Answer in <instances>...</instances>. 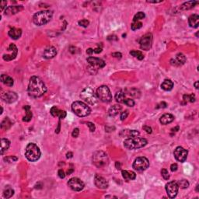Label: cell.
I'll return each instance as SVG.
<instances>
[{
    "label": "cell",
    "mask_w": 199,
    "mask_h": 199,
    "mask_svg": "<svg viewBox=\"0 0 199 199\" xmlns=\"http://www.w3.org/2000/svg\"><path fill=\"white\" fill-rule=\"evenodd\" d=\"M27 92L30 97L38 98L42 97L47 92V87L41 78L38 76H32L28 85Z\"/></svg>",
    "instance_id": "6da1fadb"
},
{
    "label": "cell",
    "mask_w": 199,
    "mask_h": 199,
    "mask_svg": "<svg viewBox=\"0 0 199 199\" xmlns=\"http://www.w3.org/2000/svg\"><path fill=\"white\" fill-rule=\"evenodd\" d=\"M148 142L144 138L137 137H130L124 141V146L128 149H137L144 147L147 145Z\"/></svg>",
    "instance_id": "7a4b0ae2"
},
{
    "label": "cell",
    "mask_w": 199,
    "mask_h": 199,
    "mask_svg": "<svg viewBox=\"0 0 199 199\" xmlns=\"http://www.w3.org/2000/svg\"><path fill=\"white\" fill-rule=\"evenodd\" d=\"M53 13L50 10H42L36 13L33 16V21L37 26H42L47 24L52 19Z\"/></svg>",
    "instance_id": "3957f363"
},
{
    "label": "cell",
    "mask_w": 199,
    "mask_h": 199,
    "mask_svg": "<svg viewBox=\"0 0 199 199\" xmlns=\"http://www.w3.org/2000/svg\"><path fill=\"white\" fill-rule=\"evenodd\" d=\"M41 150L39 147L34 143H29L25 150V156L29 161H38L41 157Z\"/></svg>",
    "instance_id": "277c9868"
},
{
    "label": "cell",
    "mask_w": 199,
    "mask_h": 199,
    "mask_svg": "<svg viewBox=\"0 0 199 199\" xmlns=\"http://www.w3.org/2000/svg\"><path fill=\"white\" fill-rule=\"evenodd\" d=\"M72 110L79 117H87L90 115L91 112L90 107L82 101H75L72 103Z\"/></svg>",
    "instance_id": "5b68a950"
},
{
    "label": "cell",
    "mask_w": 199,
    "mask_h": 199,
    "mask_svg": "<svg viewBox=\"0 0 199 199\" xmlns=\"http://www.w3.org/2000/svg\"><path fill=\"white\" fill-rule=\"evenodd\" d=\"M92 161L97 167H104L108 163V156L106 152L103 151H97L93 153Z\"/></svg>",
    "instance_id": "8992f818"
},
{
    "label": "cell",
    "mask_w": 199,
    "mask_h": 199,
    "mask_svg": "<svg viewBox=\"0 0 199 199\" xmlns=\"http://www.w3.org/2000/svg\"><path fill=\"white\" fill-rule=\"evenodd\" d=\"M81 99H83L85 102L88 103L91 105H95L97 103V97L94 93V91L90 87H87L80 93Z\"/></svg>",
    "instance_id": "52a82bcc"
},
{
    "label": "cell",
    "mask_w": 199,
    "mask_h": 199,
    "mask_svg": "<svg viewBox=\"0 0 199 199\" xmlns=\"http://www.w3.org/2000/svg\"><path fill=\"white\" fill-rule=\"evenodd\" d=\"M97 98L104 103H110L112 101V94L107 86H101L97 90Z\"/></svg>",
    "instance_id": "ba28073f"
},
{
    "label": "cell",
    "mask_w": 199,
    "mask_h": 199,
    "mask_svg": "<svg viewBox=\"0 0 199 199\" xmlns=\"http://www.w3.org/2000/svg\"><path fill=\"white\" fill-rule=\"evenodd\" d=\"M133 168L135 170L138 172H142L146 170L147 168L149 166V162L147 158L144 156H141V157L136 158L133 163Z\"/></svg>",
    "instance_id": "9c48e42d"
},
{
    "label": "cell",
    "mask_w": 199,
    "mask_h": 199,
    "mask_svg": "<svg viewBox=\"0 0 199 199\" xmlns=\"http://www.w3.org/2000/svg\"><path fill=\"white\" fill-rule=\"evenodd\" d=\"M140 47L141 49L145 50V51H149L151 48L152 44V34L148 33L145 34L143 37H142L139 41Z\"/></svg>",
    "instance_id": "30bf717a"
},
{
    "label": "cell",
    "mask_w": 199,
    "mask_h": 199,
    "mask_svg": "<svg viewBox=\"0 0 199 199\" xmlns=\"http://www.w3.org/2000/svg\"><path fill=\"white\" fill-rule=\"evenodd\" d=\"M179 186L176 181H170L166 183V191L169 198H174L178 195Z\"/></svg>",
    "instance_id": "8fae6325"
},
{
    "label": "cell",
    "mask_w": 199,
    "mask_h": 199,
    "mask_svg": "<svg viewBox=\"0 0 199 199\" xmlns=\"http://www.w3.org/2000/svg\"><path fill=\"white\" fill-rule=\"evenodd\" d=\"M68 186L75 191H80L84 188V183L80 179L72 178L68 181Z\"/></svg>",
    "instance_id": "7c38bea8"
},
{
    "label": "cell",
    "mask_w": 199,
    "mask_h": 199,
    "mask_svg": "<svg viewBox=\"0 0 199 199\" xmlns=\"http://www.w3.org/2000/svg\"><path fill=\"white\" fill-rule=\"evenodd\" d=\"M174 155L175 159L178 161L181 162V163H183L187 160V151L186 149L183 148V147H181V146H178L175 149L174 152Z\"/></svg>",
    "instance_id": "4fadbf2b"
},
{
    "label": "cell",
    "mask_w": 199,
    "mask_h": 199,
    "mask_svg": "<svg viewBox=\"0 0 199 199\" xmlns=\"http://www.w3.org/2000/svg\"><path fill=\"white\" fill-rule=\"evenodd\" d=\"M7 51L10 52V54L3 55V59H4L5 61H12V60L15 59L18 53V50L16 46L15 45V44H10Z\"/></svg>",
    "instance_id": "5bb4252c"
},
{
    "label": "cell",
    "mask_w": 199,
    "mask_h": 199,
    "mask_svg": "<svg viewBox=\"0 0 199 199\" xmlns=\"http://www.w3.org/2000/svg\"><path fill=\"white\" fill-rule=\"evenodd\" d=\"M87 61L92 67L96 68V69H102L106 65L104 60L96 57H89L87 58Z\"/></svg>",
    "instance_id": "9a60e30c"
},
{
    "label": "cell",
    "mask_w": 199,
    "mask_h": 199,
    "mask_svg": "<svg viewBox=\"0 0 199 199\" xmlns=\"http://www.w3.org/2000/svg\"><path fill=\"white\" fill-rule=\"evenodd\" d=\"M1 98H2V101L7 103V104H12V103L16 101V100L18 99V95L15 92L8 91V92L2 93Z\"/></svg>",
    "instance_id": "2e32d148"
},
{
    "label": "cell",
    "mask_w": 199,
    "mask_h": 199,
    "mask_svg": "<svg viewBox=\"0 0 199 199\" xmlns=\"http://www.w3.org/2000/svg\"><path fill=\"white\" fill-rule=\"evenodd\" d=\"M94 183L95 185L97 186L98 188L101 189H106L108 187V182L104 178H103L101 176L96 174L94 178Z\"/></svg>",
    "instance_id": "e0dca14e"
},
{
    "label": "cell",
    "mask_w": 199,
    "mask_h": 199,
    "mask_svg": "<svg viewBox=\"0 0 199 199\" xmlns=\"http://www.w3.org/2000/svg\"><path fill=\"white\" fill-rule=\"evenodd\" d=\"M51 115L54 117H58L60 119H64L66 117V112L65 110H61L56 106L52 107L50 110Z\"/></svg>",
    "instance_id": "ac0fdd59"
},
{
    "label": "cell",
    "mask_w": 199,
    "mask_h": 199,
    "mask_svg": "<svg viewBox=\"0 0 199 199\" xmlns=\"http://www.w3.org/2000/svg\"><path fill=\"white\" fill-rule=\"evenodd\" d=\"M24 9L23 6H10L5 10V14L7 16H11L17 13Z\"/></svg>",
    "instance_id": "d6986e66"
},
{
    "label": "cell",
    "mask_w": 199,
    "mask_h": 199,
    "mask_svg": "<svg viewBox=\"0 0 199 199\" xmlns=\"http://www.w3.org/2000/svg\"><path fill=\"white\" fill-rule=\"evenodd\" d=\"M57 55V50L55 48V47H47L44 51L43 56L44 58H45L47 59H50V58H52L55 56V55Z\"/></svg>",
    "instance_id": "ffe728a7"
},
{
    "label": "cell",
    "mask_w": 199,
    "mask_h": 199,
    "mask_svg": "<svg viewBox=\"0 0 199 199\" xmlns=\"http://www.w3.org/2000/svg\"><path fill=\"white\" fill-rule=\"evenodd\" d=\"M188 24L191 27L197 28L199 25V16L198 14H193L188 18Z\"/></svg>",
    "instance_id": "44dd1931"
},
{
    "label": "cell",
    "mask_w": 199,
    "mask_h": 199,
    "mask_svg": "<svg viewBox=\"0 0 199 199\" xmlns=\"http://www.w3.org/2000/svg\"><path fill=\"white\" fill-rule=\"evenodd\" d=\"M22 35V30L18 29V28H12L9 31V36L13 40H17L21 37Z\"/></svg>",
    "instance_id": "7402d4cb"
},
{
    "label": "cell",
    "mask_w": 199,
    "mask_h": 199,
    "mask_svg": "<svg viewBox=\"0 0 199 199\" xmlns=\"http://www.w3.org/2000/svg\"><path fill=\"white\" fill-rule=\"evenodd\" d=\"M174 116L171 114H165L160 118V121L162 124H168L169 123H171L172 121H174Z\"/></svg>",
    "instance_id": "603a6c76"
},
{
    "label": "cell",
    "mask_w": 199,
    "mask_h": 199,
    "mask_svg": "<svg viewBox=\"0 0 199 199\" xmlns=\"http://www.w3.org/2000/svg\"><path fill=\"white\" fill-rule=\"evenodd\" d=\"M121 109H122V107L121 106L120 104L113 105L112 107H110L108 110L109 115H110V117L116 116V115L120 112Z\"/></svg>",
    "instance_id": "cb8c5ba5"
},
{
    "label": "cell",
    "mask_w": 199,
    "mask_h": 199,
    "mask_svg": "<svg viewBox=\"0 0 199 199\" xmlns=\"http://www.w3.org/2000/svg\"><path fill=\"white\" fill-rule=\"evenodd\" d=\"M186 57L182 53H178L176 56V59L174 60V63H172V65H181L185 63Z\"/></svg>",
    "instance_id": "d4e9b609"
},
{
    "label": "cell",
    "mask_w": 199,
    "mask_h": 199,
    "mask_svg": "<svg viewBox=\"0 0 199 199\" xmlns=\"http://www.w3.org/2000/svg\"><path fill=\"white\" fill-rule=\"evenodd\" d=\"M1 81H2V83H4L5 85L8 86V87H13V78H11V77L7 75L2 74L1 75Z\"/></svg>",
    "instance_id": "484cf974"
},
{
    "label": "cell",
    "mask_w": 199,
    "mask_h": 199,
    "mask_svg": "<svg viewBox=\"0 0 199 199\" xmlns=\"http://www.w3.org/2000/svg\"><path fill=\"white\" fill-rule=\"evenodd\" d=\"M174 87V83L169 79H165L161 84V88L165 91H170Z\"/></svg>",
    "instance_id": "4316f807"
},
{
    "label": "cell",
    "mask_w": 199,
    "mask_h": 199,
    "mask_svg": "<svg viewBox=\"0 0 199 199\" xmlns=\"http://www.w3.org/2000/svg\"><path fill=\"white\" fill-rule=\"evenodd\" d=\"M122 177L124 180L126 181H130V180H135L136 178L135 173L132 171H128V170H122L121 172Z\"/></svg>",
    "instance_id": "83f0119b"
},
{
    "label": "cell",
    "mask_w": 199,
    "mask_h": 199,
    "mask_svg": "<svg viewBox=\"0 0 199 199\" xmlns=\"http://www.w3.org/2000/svg\"><path fill=\"white\" fill-rule=\"evenodd\" d=\"M121 135L127 136V137H137L139 135V132L136 130H123L121 132Z\"/></svg>",
    "instance_id": "f1b7e54d"
},
{
    "label": "cell",
    "mask_w": 199,
    "mask_h": 199,
    "mask_svg": "<svg viewBox=\"0 0 199 199\" xmlns=\"http://www.w3.org/2000/svg\"><path fill=\"white\" fill-rule=\"evenodd\" d=\"M125 99H126V95L123 90L118 91L115 94V100H116L117 102L124 104Z\"/></svg>",
    "instance_id": "f546056e"
},
{
    "label": "cell",
    "mask_w": 199,
    "mask_h": 199,
    "mask_svg": "<svg viewBox=\"0 0 199 199\" xmlns=\"http://www.w3.org/2000/svg\"><path fill=\"white\" fill-rule=\"evenodd\" d=\"M198 2H195V1H189V2H184L183 4L181 6V10H188L192 9L193 7H195V6L196 4H198Z\"/></svg>",
    "instance_id": "4dcf8cb0"
},
{
    "label": "cell",
    "mask_w": 199,
    "mask_h": 199,
    "mask_svg": "<svg viewBox=\"0 0 199 199\" xmlns=\"http://www.w3.org/2000/svg\"><path fill=\"white\" fill-rule=\"evenodd\" d=\"M10 146V142L7 138H2L1 139V154H3L4 152L8 149Z\"/></svg>",
    "instance_id": "1f68e13d"
},
{
    "label": "cell",
    "mask_w": 199,
    "mask_h": 199,
    "mask_svg": "<svg viewBox=\"0 0 199 199\" xmlns=\"http://www.w3.org/2000/svg\"><path fill=\"white\" fill-rule=\"evenodd\" d=\"M24 109L27 110V115H26V116L24 118L23 121H26V122H28V121H30L32 118V112L30 110V107L28 106V105L27 106H25L24 107Z\"/></svg>",
    "instance_id": "d6a6232c"
},
{
    "label": "cell",
    "mask_w": 199,
    "mask_h": 199,
    "mask_svg": "<svg viewBox=\"0 0 199 199\" xmlns=\"http://www.w3.org/2000/svg\"><path fill=\"white\" fill-rule=\"evenodd\" d=\"M11 125H12V123H11V121H10V119H9L8 118H6L4 119V121L2 122L1 127H2V129L6 130V129L10 128V127H11Z\"/></svg>",
    "instance_id": "836d02e7"
},
{
    "label": "cell",
    "mask_w": 199,
    "mask_h": 199,
    "mask_svg": "<svg viewBox=\"0 0 199 199\" xmlns=\"http://www.w3.org/2000/svg\"><path fill=\"white\" fill-rule=\"evenodd\" d=\"M130 54L134 56V57L137 58L138 60H142L144 58V55L142 53V51H130Z\"/></svg>",
    "instance_id": "e575fe53"
},
{
    "label": "cell",
    "mask_w": 199,
    "mask_h": 199,
    "mask_svg": "<svg viewBox=\"0 0 199 199\" xmlns=\"http://www.w3.org/2000/svg\"><path fill=\"white\" fill-rule=\"evenodd\" d=\"M183 100L184 101H185L186 103L187 102H191V103H193L195 101V94H193V93H191V94L190 95H183Z\"/></svg>",
    "instance_id": "d590c367"
},
{
    "label": "cell",
    "mask_w": 199,
    "mask_h": 199,
    "mask_svg": "<svg viewBox=\"0 0 199 199\" xmlns=\"http://www.w3.org/2000/svg\"><path fill=\"white\" fill-rule=\"evenodd\" d=\"M179 186V187L182 188V189H185V188H187V187H189V182L187 181V180H181L178 182H177Z\"/></svg>",
    "instance_id": "8d00e7d4"
},
{
    "label": "cell",
    "mask_w": 199,
    "mask_h": 199,
    "mask_svg": "<svg viewBox=\"0 0 199 199\" xmlns=\"http://www.w3.org/2000/svg\"><path fill=\"white\" fill-rule=\"evenodd\" d=\"M13 195L14 191L12 188H10V187H9V188H7V189L3 191V196H4L6 198H10Z\"/></svg>",
    "instance_id": "74e56055"
},
{
    "label": "cell",
    "mask_w": 199,
    "mask_h": 199,
    "mask_svg": "<svg viewBox=\"0 0 199 199\" xmlns=\"http://www.w3.org/2000/svg\"><path fill=\"white\" fill-rule=\"evenodd\" d=\"M145 16H146V15H145V13L143 12L137 13V14H135L134 18H133V22H136L140 20H142V19H144Z\"/></svg>",
    "instance_id": "f35d334b"
},
{
    "label": "cell",
    "mask_w": 199,
    "mask_h": 199,
    "mask_svg": "<svg viewBox=\"0 0 199 199\" xmlns=\"http://www.w3.org/2000/svg\"><path fill=\"white\" fill-rule=\"evenodd\" d=\"M142 27V24L141 22L139 21H136V22H133L132 24V30H138L140 28Z\"/></svg>",
    "instance_id": "ab89813d"
},
{
    "label": "cell",
    "mask_w": 199,
    "mask_h": 199,
    "mask_svg": "<svg viewBox=\"0 0 199 199\" xmlns=\"http://www.w3.org/2000/svg\"><path fill=\"white\" fill-rule=\"evenodd\" d=\"M161 174L162 177L164 178L165 180H168L169 178V174L168 173V170L166 169H163L161 170Z\"/></svg>",
    "instance_id": "60d3db41"
},
{
    "label": "cell",
    "mask_w": 199,
    "mask_h": 199,
    "mask_svg": "<svg viewBox=\"0 0 199 199\" xmlns=\"http://www.w3.org/2000/svg\"><path fill=\"white\" fill-rule=\"evenodd\" d=\"M124 104H126L127 106H128V107H134L135 101H133V100H132V99L126 98L125 99V101H124Z\"/></svg>",
    "instance_id": "b9f144b4"
},
{
    "label": "cell",
    "mask_w": 199,
    "mask_h": 199,
    "mask_svg": "<svg viewBox=\"0 0 199 199\" xmlns=\"http://www.w3.org/2000/svg\"><path fill=\"white\" fill-rule=\"evenodd\" d=\"M79 24L80 26H82V27H87L89 26L90 22H89V20H79Z\"/></svg>",
    "instance_id": "7bdbcfd3"
},
{
    "label": "cell",
    "mask_w": 199,
    "mask_h": 199,
    "mask_svg": "<svg viewBox=\"0 0 199 199\" xmlns=\"http://www.w3.org/2000/svg\"><path fill=\"white\" fill-rule=\"evenodd\" d=\"M128 110H125V111L122 112V113H121V121L125 120V119L128 118Z\"/></svg>",
    "instance_id": "ee69618b"
},
{
    "label": "cell",
    "mask_w": 199,
    "mask_h": 199,
    "mask_svg": "<svg viewBox=\"0 0 199 199\" xmlns=\"http://www.w3.org/2000/svg\"><path fill=\"white\" fill-rule=\"evenodd\" d=\"M79 128H75V129L73 130L72 133V137H74V138H77L78 135H79Z\"/></svg>",
    "instance_id": "f6af8a7d"
},
{
    "label": "cell",
    "mask_w": 199,
    "mask_h": 199,
    "mask_svg": "<svg viewBox=\"0 0 199 199\" xmlns=\"http://www.w3.org/2000/svg\"><path fill=\"white\" fill-rule=\"evenodd\" d=\"M58 177H59L61 179H64V178H65V172L63 171V169H60L59 170H58Z\"/></svg>",
    "instance_id": "bcb514c9"
},
{
    "label": "cell",
    "mask_w": 199,
    "mask_h": 199,
    "mask_svg": "<svg viewBox=\"0 0 199 199\" xmlns=\"http://www.w3.org/2000/svg\"><path fill=\"white\" fill-rule=\"evenodd\" d=\"M87 125L89 126L90 131L91 132H94V131H95V125H94V124H93V123H92V122H87Z\"/></svg>",
    "instance_id": "7dc6e473"
},
{
    "label": "cell",
    "mask_w": 199,
    "mask_h": 199,
    "mask_svg": "<svg viewBox=\"0 0 199 199\" xmlns=\"http://www.w3.org/2000/svg\"><path fill=\"white\" fill-rule=\"evenodd\" d=\"M178 166L177 163H173L171 166H170V169H171V171L173 172L177 171V170H178Z\"/></svg>",
    "instance_id": "c3c4849f"
},
{
    "label": "cell",
    "mask_w": 199,
    "mask_h": 199,
    "mask_svg": "<svg viewBox=\"0 0 199 199\" xmlns=\"http://www.w3.org/2000/svg\"><path fill=\"white\" fill-rule=\"evenodd\" d=\"M143 129H144L145 131H146L147 133H149V134H151L152 133V128H150L149 126H147V125H145V126H143Z\"/></svg>",
    "instance_id": "681fc988"
},
{
    "label": "cell",
    "mask_w": 199,
    "mask_h": 199,
    "mask_svg": "<svg viewBox=\"0 0 199 199\" xmlns=\"http://www.w3.org/2000/svg\"><path fill=\"white\" fill-rule=\"evenodd\" d=\"M112 56L115 58H121L122 55L120 53V52H115V53H112Z\"/></svg>",
    "instance_id": "f907efd6"
},
{
    "label": "cell",
    "mask_w": 199,
    "mask_h": 199,
    "mask_svg": "<svg viewBox=\"0 0 199 199\" xmlns=\"http://www.w3.org/2000/svg\"><path fill=\"white\" fill-rule=\"evenodd\" d=\"M166 106H167V104H166L165 102H162L160 103V104L157 105V107H156V108H160V107H163V108H165V107H166Z\"/></svg>",
    "instance_id": "816d5d0a"
},
{
    "label": "cell",
    "mask_w": 199,
    "mask_h": 199,
    "mask_svg": "<svg viewBox=\"0 0 199 199\" xmlns=\"http://www.w3.org/2000/svg\"><path fill=\"white\" fill-rule=\"evenodd\" d=\"M6 4H7L6 1H2V2H1V11H3L5 7H6Z\"/></svg>",
    "instance_id": "f5cc1de1"
},
{
    "label": "cell",
    "mask_w": 199,
    "mask_h": 199,
    "mask_svg": "<svg viewBox=\"0 0 199 199\" xmlns=\"http://www.w3.org/2000/svg\"><path fill=\"white\" fill-rule=\"evenodd\" d=\"M101 51H102V47H97V48H95V49H93V52H95V53L97 54H99L101 53Z\"/></svg>",
    "instance_id": "db71d44e"
},
{
    "label": "cell",
    "mask_w": 199,
    "mask_h": 199,
    "mask_svg": "<svg viewBox=\"0 0 199 199\" xmlns=\"http://www.w3.org/2000/svg\"><path fill=\"white\" fill-rule=\"evenodd\" d=\"M6 160H12L13 161H16L17 160V158L16 157H13V156H10V157H7L5 159ZM9 162H10V160H9Z\"/></svg>",
    "instance_id": "11a10c76"
},
{
    "label": "cell",
    "mask_w": 199,
    "mask_h": 199,
    "mask_svg": "<svg viewBox=\"0 0 199 199\" xmlns=\"http://www.w3.org/2000/svg\"><path fill=\"white\" fill-rule=\"evenodd\" d=\"M87 53L89 55H91L93 53V49H92V48H89V49H87Z\"/></svg>",
    "instance_id": "9f6ffc18"
},
{
    "label": "cell",
    "mask_w": 199,
    "mask_h": 199,
    "mask_svg": "<svg viewBox=\"0 0 199 199\" xmlns=\"http://www.w3.org/2000/svg\"><path fill=\"white\" fill-rule=\"evenodd\" d=\"M147 2L149 3H160V2H162V1H147Z\"/></svg>",
    "instance_id": "6f0895ef"
},
{
    "label": "cell",
    "mask_w": 199,
    "mask_h": 199,
    "mask_svg": "<svg viewBox=\"0 0 199 199\" xmlns=\"http://www.w3.org/2000/svg\"><path fill=\"white\" fill-rule=\"evenodd\" d=\"M116 167L117 169H121V164L119 162H116Z\"/></svg>",
    "instance_id": "680465c9"
},
{
    "label": "cell",
    "mask_w": 199,
    "mask_h": 199,
    "mask_svg": "<svg viewBox=\"0 0 199 199\" xmlns=\"http://www.w3.org/2000/svg\"><path fill=\"white\" fill-rule=\"evenodd\" d=\"M67 158H72V152H69V153H67Z\"/></svg>",
    "instance_id": "91938a15"
},
{
    "label": "cell",
    "mask_w": 199,
    "mask_h": 199,
    "mask_svg": "<svg viewBox=\"0 0 199 199\" xmlns=\"http://www.w3.org/2000/svg\"><path fill=\"white\" fill-rule=\"evenodd\" d=\"M198 83H199V82L198 81H197V82H196V83H195V88H196V89H198Z\"/></svg>",
    "instance_id": "94428289"
}]
</instances>
